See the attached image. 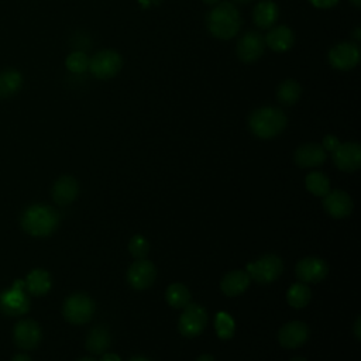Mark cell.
<instances>
[{
    "instance_id": "31",
    "label": "cell",
    "mask_w": 361,
    "mask_h": 361,
    "mask_svg": "<svg viewBox=\"0 0 361 361\" xmlns=\"http://www.w3.org/2000/svg\"><path fill=\"white\" fill-rule=\"evenodd\" d=\"M128 251L137 259L145 258L148 251H149V244H148V241L142 235L135 234L128 241Z\"/></svg>"
},
{
    "instance_id": "9",
    "label": "cell",
    "mask_w": 361,
    "mask_h": 361,
    "mask_svg": "<svg viewBox=\"0 0 361 361\" xmlns=\"http://www.w3.org/2000/svg\"><path fill=\"white\" fill-rule=\"evenodd\" d=\"M329 62L337 71H350L360 62V48L355 42H340L329 51Z\"/></svg>"
},
{
    "instance_id": "37",
    "label": "cell",
    "mask_w": 361,
    "mask_h": 361,
    "mask_svg": "<svg viewBox=\"0 0 361 361\" xmlns=\"http://www.w3.org/2000/svg\"><path fill=\"white\" fill-rule=\"evenodd\" d=\"M196 361H216L210 354H202Z\"/></svg>"
},
{
    "instance_id": "1",
    "label": "cell",
    "mask_w": 361,
    "mask_h": 361,
    "mask_svg": "<svg viewBox=\"0 0 361 361\" xmlns=\"http://www.w3.org/2000/svg\"><path fill=\"white\" fill-rule=\"evenodd\" d=\"M241 14L230 1L217 3L206 16V27L209 32L219 39L234 38L241 28Z\"/></svg>"
},
{
    "instance_id": "24",
    "label": "cell",
    "mask_w": 361,
    "mask_h": 361,
    "mask_svg": "<svg viewBox=\"0 0 361 361\" xmlns=\"http://www.w3.org/2000/svg\"><path fill=\"white\" fill-rule=\"evenodd\" d=\"M23 85V76L16 69H4L0 72V97L14 96Z\"/></svg>"
},
{
    "instance_id": "20",
    "label": "cell",
    "mask_w": 361,
    "mask_h": 361,
    "mask_svg": "<svg viewBox=\"0 0 361 361\" xmlns=\"http://www.w3.org/2000/svg\"><path fill=\"white\" fill-rule=\"evenodd\" d=\"M250 275L247 274V271H241V269H235V271H230L227 272L221 282H220V288L221 292L226 296H238L241 295L250 285Z\"/></svg>"
},
{
    "instance_id": "11",
    "label": "cell",
    "mask_w": 361,
    "mask_h": 361,
    "mask_svg": "<svg viewBox=\"0 0 361 361\" xmlns=\"http://www.w3.org/2000/svg\"><path fill=\"white\" fill-rule=\"evenodd\" d=\"M334 165L344 172H354L361 165V147L357 142H340L331 152Z\"/></svg>"
},
{
    "instance_id": "12",
    "label": "cell",
    "mask_w": 361,
    "mask_h": 361,
    "mask_svg": "<svg viewBox=\"0 0 361 361\" xmlns=\"http://www.w3.org/2000/svg\"><path fill=\"white\" fill-rule=\"evenodd\" d=\"M296 278L303 283H316L327 276L329 265L326 261L317 257L302 258L295 268Z\"/></svg>"
},
{
    "instance_id": "5",
    "label": "cell",
    "mask_w": 361,
    "mask_h": 361,
    "mask_svg": "<svg viewBox=\"0 0 361 361\" xmlns=\"http://www.w3.org/2000/svg\"><path fill=\"white\" fill-rule=\"evenodd\" d=\"M123 66V58L118 52L113 49H103L96 52L90 61H89V69L90 73L100 79L107 80L116 76Z\"/></svg>"
},
{
    "instance_id": "26",
    "label": "cell",
    "mask_w": 361,
    "mask_h": 361,
    "mask_svg": "<svg viewBox=\"0 0 361 361\" xmlns=\"http://www.w3.org/2000/svg\"><path fill=\"white\" fill-rule=\"evenodd\" d=\"M165 299L173 309H183L190 303V292L183 283L176 282L166 288Z\"/></svg>"
},
{
    "instance_id": "22",
    "label": "cell",
    "mask_w": 361,
    "mask_h": 361,
    "mask_svg": "<svg viewBox=\"0 0 361 361\" xmlns=\"http://www.w3.org/2000/svg\"><path fill=\"white\" fill-rule=\"evenodd\" d=\"M52 281L51 275L45 269H34L27 275V279L24 281L25 290H28L34 296L45 295L51 289Z\"/></svg>"
},
{
    "instance_id": "17",
    "label": "cell",
    "mask_w": 361,
    "mask_h": 361,
    "mask_svg": "<svg viewBox=\"0 0 361 361\" xmlns=\"http://www.w3.org/2000/svg\"><path fill=\"white\" fill-rule=\"evenodd\" d=\"M324 210L334 219H344L353 212V200L344 190H331L323 196Z\"/></svg>"
},
{
    "instance_id": "29",
    "label": "cell",
    "mask_w": 361,
    "mask_h": 361,
    "mask_svg": "<svg viewBox=\"0 0 361 361\" xmlns=\"http://www.w3.org/2000/svg\"><path fill=\"white\" fill-rule=\"evenodd\" d=\"M89 61H90V58L85 52L73 51L68 55V58L65 61V65H66L69 72L79 75V73H83L89 69Z\"/></svg>"
},
{
    "instance_id": "42",
    "label": "cell",
    "mask_w": 361,
    "mask_h": 361,
    "mask_svg": "<svg viewBox=\"0 0 361 361\" xmlns=\"http://www.w3.org/2000/svg\"><path fill=\"white\" fill-rule=\"evenodd\" d=\"M355 7H360L361 6V0H350Z\"/></svg>"
},
{
    "instance_id": "40",
    "label": "cell",
    "mask_w": 361,
    "mask_h": 361,
    "mask_svg": "<svg viewBox=\"0 0 361 361\" xmlns=\"http://www.w3.org/2000/svg\"><path fill=\"white\" fill-rule=\"evenodd\" d=\"M360 32H361V30L360 28H355V31H354V38L358 41L360 39Z\"/></svg>"
},
{
    "instance_id": "43",
    "label": "cell",
    "mask_w": 361,
    "mask_h": 361,
    "mask_svg": "<svg viewBox=\"0 0 361 361\" xmlns=\"http://www.w3.org/2000/svg\"><path fill=\"white\" fill-rule=\"evenodd\" d=\"M78 361H96V360H93V358H90V357H85V358H80V360H78Z\"/></svg>"
},
{
    "instance_id": "38",
    "label": "cell",
    "mask_w": 361,
    "mask_h": 361,
    "mask_svg": "<svg viewBox=\"0 0 361 361\" xmlns=\"http://www.w3.org/2000/svg\"><path fill=\"white\" fill-rule=\"evenodd\" d=\"M204 4H210V6H216L217 3H220V0H203Z\"/></svg>"
},
{
    "instance_id": "25",
    "label": "cell",
    "mask_w": 361,
    "mask_h": 361,
    "mask_svg": "<svg viewBox=\"0 0 361 361\" xmlns=\"http://www.w3.org/2000/svg\"><path fill=\"white\" fill-rule=\"evenodd\" d=\"M302 94V87L295 79H286L276 89V99L282 106H293Z\"/></svg>"
},
{
    "instance_id": "30",
    "label": "cell",
    "mask_w": 361,
    "mask_h": 361,
    "mask_svg": "<svg viewBox=\"0 0 361 361\" xmlns=\"http://www.w3.org/2000/svg\"><path fill=\"white\" fill-rule=\"evenodd\" d=\"M214 329H216L217 336L221 340L231 338L234 334V322H233L231 316L224 312L217 313L216 319H214Z\"/></svg>"
},
{
    "instance_id": "2",
    "label": "cell",
    "mask_w": 361,
    "mask_h": 361,
    "mask_svg": "<svg viewBox=\"0 0 361 361\" xmlns=\"http://www.w3.org/2000/svg\"><path fill=\"white\" fill-rule=\"evenodd\" d=\"M21 227L34 237H47L52 234L59 224V214L48 204L28 206L21 214Z\"/></svg>"
},
{
    "instance_id": "18",
    "label": "cell",
    "mask_w": 361,
    "mask_h": 361,
    "mask_svg": "<svg viewBox=\"0 0 361 361\" xmlns=\"http://www.w3.org/2000/svg\"><path fill=\"white\" fill-rule=\"evenodd\" d=\"M265 47L271 48L275 52H285L293 47L295 34L286 25L271 27L267 35L264 37Z\"/></svg>"
},
{
    "instance_id": "14",
    "label": "cell",
    "mask_w": 361,
    "mask_h": 361,
    "mask_svg": "<svg viewBox=\"0 0 361 361\" xmlns=\"http://www.w3.org/2000/svg\"><path fill=\"white\" fill-rule=\"evenodd\" d=\"M13 338L18 348L32 350L41 341V327L32 319L20 320L13 329Z\"/></svg>"
},
{
    "instance_id": "16",
    "label": "cell",
    "mask_w": 361,
    "mask_h": 361,
    "mask_svg": "<svg viewBox=\"0 0 361 361\" xmlns=\"http://www.w3.org/2000/svg\"><path fill=\"white\" fill-rule=\"evenodd\" d=\"M293 159L299 168H316L324 164L326 149L322 144L306 142L296 148Z\"/></svg>"
},
{
    "instance_id": "4",
    "label": "cell",
    "mask_w": 361,
    "mask_h": 361,
    "mask_svg": "<svg viewBox=\"0 0 361 361\" xmlns=\"http://www.w3.org/2000/svg\"><path fill=\"white\" fill-rule=\"evenodd\" d=\"M283 271L282 259L275 254H265L254 262L247 264V274L259 285H268L279 278Z\"/></svg>"
},
{
    "instance_id": "21",
    "label": "cell",
    "mask_w": 361,
    "mask_h": 361,
    "mask_svg": "<svg viewBox=\"0 0 361 361\" xmlns=\"http://www.w3.org/2000/svg\"><path fill=\"white\" fill-rule=\"evenodd\" d=\"M279 10L278 6L271 0H262L255 4L252 10V20L258 28L268 30L278 21Z\"/></svg>"
},
{
    "instance_id": "44",
    "label": "cell",
    "mask_w": 361,
    "mask_h": 361,
    "mask_svg": "<svg viewBox=\"0 0 361 361\" xmlns=\"http://www.w3.org/2000/svg\"><path fill=\"white\" fill-rule=\"evenodd\" d=\"M290 361H306L305 358H300V357H298V358H292Z\"/></svg>"
},
{
    "instance_id": "34",
    "label": "cell",
    "mask_w": 361,
    "mask_h": 361,
    "mask_svg": "<svg viewBox=\"0 0 361 361\" xmlns=\"http://www.w3.org/2000/svg\"><path fill=\"white\" fill-rule=\"evenodd\" d=\"M353 331H354L355 338H357V340H361V317H360V316L355 319V323H354Z\"/></svg>"
},
{
    "instance_id": "8",
    "label": "cell",
    "mask_w": 361,
    "mask_h": 361,
    "mask_svg": "<svg viewBox=\"0 0 361 361\" xmlns=\"http://www.w3.org/2000/svg\"><path fill=\"white\" fill-rule=\"evenodd\" d=\"M207 324V313L204 307L197 303H189L183 307V312L178 322V329L185 337L199 336Z\"/></svg>"
},
{
    "instance_id": "32",
    "label": "cell",
    "mask_w": 361,
    "mask_h": 361,
    "mask_svg": "<svg viewBox=\"0 0 361 361\" xmlns=\"http://www.w3.org/2000/svg\"><path fill=\"white\" fill-rule=\"evenodd\" d=\"M338 144H340L338 138H337L336 135L329 134V135H326V137L323 138V144H322V147L326 149V152H327V151H329V152H333V151L338 147Z\"/></svg>"
},
{
    "instance_id": "27",
    "label": "cell",
    "mask_w": 361,
    "mask_h": 361,
    "mask_svg": "<svg viewBox=\"0 0 361 361\" xmlns=\"http://www.w3.org/2000/svg\"><path fill=\"white\" fill-rule=\"evenodd\" d=\"M305 186L312 195L319 196V197H323L330 192L329 178L323 172H319V171L310 172L305 178Z\"/></svg>"
},
{
    "instance_id": "6",
    "label": "cell",
    "mask_w": 361,
    "mask_h": 361,
    "mask_svg": "<svg viewBox=\"0 0 361 361\" xmlns=\"http://www.w3.org/2000/svg\"><path fill=\"white\" fill-rule=\"evenodd\" d=\"M62 313L71 324H85L94 313V302L85 293H73L65 299Z\"/></svg>"
},
{
    "instance_id": "23",
    "label": "cell",
    "mask_w": 361,
    "mask_h": 361,
    "mask_svg": "<svg viewBox=\"0 0 361 361\" xmlns=\"http://www.w3.org/2000/svg\"><path fill=\"white\" fill-rule=\"evenodd\" d=\"M110 331L104 326H94L86 337V348L92 354H103L110 347Z\"/></svg>"
},
{
    "instance_id": "33",
    "label": "cell",
    "mask_w": 361,
    "mask_h": 361,
    "mask_svg": "<svg viewBox=\"0 0 361 361\" xmlns=\"http://www.w3.org/2000/svg\"><path fill=\"white\" fill-rule=\"evenodd\" d=\"M309 1L312 6L317 8H331L338 3V0H309Z\"/></svg>"
},
{
    "instance_id": "28",
    "label": "cell",
    "mask_w": 361,
    "mask_h": 361,
    "mask_svg": "<svg viewBox=\"0 0 361 361\" xmlns=\"http://www.w3.org/2000/svg\"><path fill=\"white\" fill-rule=\"evenodd\" d=\"M310 296H312L310 289L303 282H298V283L290 285L289 289H288V293H286V299H288L289 306H292L295 309L305 307L309 303Z\"/></svg>"
},
{
    "instance_id": "10",
    "label": "cell",
    "mask_w": 361,
    "mask_h": 361,
    "mask_svg": "<svg viewBox=\"0 0 361 361\" xmlns=\"http://www.w3.org/2000/svg\"><path fill=\"white\" fill-rule=\"evenodd\" d=\"M265 51L264 37L257 31H247L237 41L235 52L241 62L252 63L258 61Z\"/></svg>"
},
{
    "instance_id": "35",
    "label": "cell",
    "mask_w": 361,
    "mask_h": 361,
    "mask_svg": "<svg viewBox=\"0 0 361 361\" xmlns=\"http://www.w3.org/2000/svg\"><path fill=\"white\" fill-rule=\"evenodd\" d=\"M100 361H121L120 357L117 354H113V353H109V354H103L102 355V360Z\"/></svg>"
},
{
    "instance_id": "13",
    "label": "cell",
    "mask_w": 361,
    "mask_h": 361,
    "mask_svg": "<svg viewBox=\"0 0 361 361\" xmlns=\"http://www.w3.org/2000/svg\"><path fill=\"white\" fill-rule=\"evenodd\" d=\"M157 276V269L154 264L145 258H140L134 261L127 271V281L131 288L137 290H142L149 288Z\"/></svg>"
},
{
    "instance_id": "36",
    "label": "cell",
    "mask_w": 361,
    "mask_h": 361,
    "mask_svg": "<svg viewBox=\"0 0 361 361\" xmlns=\"http://www.w3.org/2000/svg\"><path fill=\"white\" fill-rule=\"evenodd\" d=\"M11 361H31V358L27 354H16Z\"/></svg>"
},
{
    "instance_id": "7",
    "label": "cell",
    "mask_w": 361,
    "mask_h": 361,
    "mask_svg": "<svg viewBox=\"0 0 361 361\" xmlns=\"http://www.w3.org/2000/svg\"><path fill=\"white\" fill-rule=\"evenodd\" d=\"M30 309V300L23 281H16L13 286L0 293V312L7 316H21Z\"/></svg>"
},
{
    "instance_id": "15",
    "label": "cell",
    "mask_w": 361,
    "mask_h": 361,
    "mask_svg": "<svg viewBox=\"0 0 361 361\" xmlns=\"http://www.w3.org/2000/svg\"><path fill=\"white\" fill-rule=\"evenodd\" d=\"M307 337H309V327L299 320H293L283 324L278 333L279 344L289 350L302 347L306 343Z\"/></svg>"
},
{
    "instance_id": "39",
    "label": "cell",
    "mask_w": 361,
    "mask_h": 361,
    "mask_svg": "<svg viewBox=\"0 0 361 361\" xmlns=\"http://www.w3.org/2000/svg\"><path fill=\"white\" fill-rule=\"evenodd\" d=\"M128 361H149V360L145 358V357H133V358H130Z\"/></svg>"
},
{
    "instance_id": "3",
    "label": "cell",
    "mask_w": 361,
    "mask_h": 361,
    "mask_svg": "<svg viewBox=\"0 0 361 361\" xmlns=\"http://www.w3.org/2000/svg\"><path fill=\"white\" fill-rule=\"evenodd\" d=\"M288 118L285 113L274 106L255 109L248 117L250 131L262 140H269L279 135L286 127Z\"/></svg>"
},
{
    "instance_id": "41",
    "label": "cell",
    "mask_w": 361,
    "mask_h": 361,
    "mask_svg": "<svg viewBox=\"0 0 361 361\" xmlns=\"http://www.w3.org/2000/svg\"><path fill=\"white\" fill-rule=\"evenodd\" d=\"M234 1L238 4H247V3H251L252 0H234Z\"/></svg>"
},
{
    "instance_id": "19",
    "label": "cell",
    "mask_w": 361,
    "mask_h": 361,
    "mask_svg": "<svg viewBox=\"0 0 361 361\" xmlns=\"http://www.w3.org/2000/svg\"><path fill=\"white\" fill-rule=\"evenodd\" d=\"M79 192V186L75 178L69 175H63L56 179L52 186V199L59 206H66L72 203Z\"/></svg>"
}]
</instances>
